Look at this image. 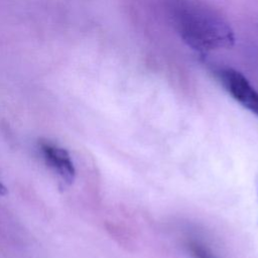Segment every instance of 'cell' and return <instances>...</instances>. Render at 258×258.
<instances>
[{"label":"cell","instance_id":"1","mask_svg":"<svg viewBox=\"0 0 258 258\" xmlns=\"http://www.w3.org/2000/svg\"><path fill=\"white\" fill-rule=\"evenodd\" d=\"M166 6L176 33L192 49L211 51L234 44L230 24L205 4L196 0H167Z\"/></svg>","mask_w":258,"mask_h":258},{"label":"cell","instance_id":"2","mask_svg":"<svg viewBox=\"0 0 258 258\" xmlns=\"http://www.w3.org/2000/svg\"><path fill=\"white\" fill-rule=\"evenodd\" d=\"M215 76L224 90L242 107L258 118V91L250 81L233 68H216Z\"/></svg>","mask_w":258,"mask_h":258},{"label":"cell","instance_id":"3","mask_svg":"<svg viewBox=\"0 0 258 258\" xmlns=\"http://www.w3.org/2000/svg\"><path fill=\"white\" fill-rule=\"evenodd\" d=\"M39 149L46 164L58 175L61 182L70 185L75 179V166L69 152L50 142H39Z\"/></svg>","mask_w":258,"mask_h":258},{"label":"cell","instance_id":"4","mask_svg":"<svg viewBox=\"0 0 258 258\" xmlns=\"http://www.w3.org/2000/svg\"><path fill=\"white\" fill-rule=\"evenodd\" d=\"M187 247L194 258H216L210 249L200 242L190 241L188 242Z\"/></svg>","mask_w":258,"mask_h":258},{"label":"cell","instance_id":"5","mask_svg":"<svg viewBox=\"0 0 258 258\" xmlns=\"http://www.w3.org/2000/svg\"><path fill=\"white\" fill-rule=\"evenodd\" d=\"M7 194V188L4 186V184L0 181V196H4Z\"/></svg>","mask_w":258,"mask_h":258}]
</instances>
